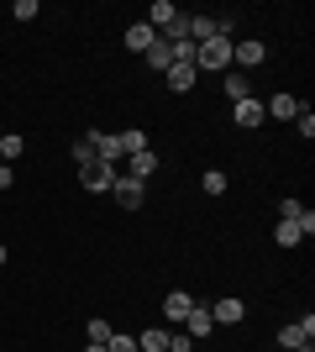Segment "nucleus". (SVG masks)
<instances>
[{"label": "nucleus", "mask_w": 315, "mask_h": 352, "mask_svg": "<svg viewBox=\"0 0 315 352\" xmlns=\"http://www.w3.org/2000/svg\"><path fill=\"white\" fill-rule=\"evenodd\" d=\"M242 316H247V305H242L237 294H226V300H215V305H210V321H215V326H237Z\"/></svg>", "instance_id": "obj_9"}, {"label": "nucleus", "mask_w": 315, "mask_h": 352, "mask_svg": "<svg viewBox=\"0 0 315 352\" xmlns=\"http://www.w3.org/2000/svg\"><path fill=\"white\" fill-rule=\"evenodd\" d=\"M200 190H205V195H226V174H221V168H210V174L200 179Z\"/></svg>", "instance_id": "obj_22"}, {"label": "nucleus", "mask_w": 315, "mask_h": 352, "mask_svg": "<svg viewBox=\"0 0 315 352\" xmlns=\"http://www.w3.org/2000/svg\"><path fill=\"white\" fill-rule=\"evenodd\" d=\"M137 347L142 352H168V326H148V331L137 337Z\"/></svg>", "instance_id": "obj_17"}, {"label": "nucleus", "mask_w": 315, "mask_h": 352, "mask_svg": "<svg viewBox=\"0 0 315 352\" xmlns=\"http://www.w3.org/2000/svg\"><path fill=\"white\" fill-rule=\"evenodd\" d=\"M268 63V43H257V37H242V43H231V69L247 74V69H263Z\"/></svg>", "instance_id": "obj_3"}, {"label": "nucleus", "mask_w": 315, "mask_h": 352, "mask_svg": "<svg viewBox=\"0 0 315 352\" xmlns=\"http://www.w3.org/2000/svg\"><path fill=\"white\" fill-rule=\"evenodd\" d=\"M231 121H237L242 132L263 126V121H268V116H263V100H253V95H247V100H237V105H231Z\"/></svg>", "instance_id": "obj_6"}, {"label": "nucleus", "mask_w": 315, "mask_h": 352, "mask_svg": "<svg viewBox=\"0 0 315 352\" xmlns=\"http://www.w3.org/2000/svg\"><path fill=\"white\" fill-rule=\"evenodd\" d=\"M84 352H105V347H95V342H90V347H84Z\"/></svg>", "instance_id": "obj_30"}, {"label": "nucleus", "mask_w": 315, "mask_h": 352, "mask_svg": "<svg viewBox=\"0 0 315 352\" xmlns=\"http://www.w3.org/2000/svg\"><path fill=\"white\" fill-rule=\"evenodd\" d=\"M116 179H121V168H116V163H100V158L79 168V184H84L90 195H110V190H116Z\"/></svg>", "instance_id": "obj_2"}, {"label": "nucleus", "mask_w": 315, "mask_h": 352, "mask_svg": "<svg viewBox=\"0 0 315 352\" xmlns=\"http://www.w3.org/2000/svg\"><path fill=\"white\" fill-rule=\"evenodd\" d=\"M221 89L231 95V100H247V95H253V89H247V74H237V69L221 74Z\"/></svg>", "instance_id": "obj_19"}, {"label": "nucleus", "mask_w": 315, "mask_h": 352, "mask_svg": "<svg viewBox=\"0 0 315 352\" xmlns=\"http://www.w3.org/2000/svg\"><path fill=\"white\" fill-rule=\"evenodd\" d=\"M11 16H16V21H37V0H16Z\"/></svg>", "instance_id": "obj_26"}, {"label": "nucleus", "mask_w": 315, "mask_h": 352, "mask_svg": "<svg viewBox=\"0 0 315 352\" xmlns=\"http://www.w3.org/2000/svg\"><path fill=\"white\" fill-rule=\"evenodd\" d=\"M142 63H148V69H158V74H168V69H174V47H168L163 37H158V43H152L148 53H142Z\"/></svg>", "instance_id": "obj_14"}, {"label": "nucleus", "mask_w": 315, "mask_h": 352, "mask_svg": "<svg viewBox=\"0 0 315 352\" xmlns=\"http://www.w3.org/2000/svg\"><path fill=\"white\" fill-rule=\"evenodd\" d=\"M0 263H5V242H0Z\"/></svg>", "instance_id": "obj_31"}, {"label": "nucleus", "mask_w": 315, "mask_h": 352, "mask_svg": "<svg viewBox=\"0 0 315 352\" xmlns=\"http://www.w3.org/2000/svg\"><path fill=\"white\" fill-rule=\"evenodd\" d=\"M163 79H168V89H174V95H189L200 74H195V63H174V69H168Z\"/></svg>", "instance_id": "obj_12"}, {"label": "nucleus", "mask_w": 315, "mask_h": 352, "mask_svg": "<svg viewBox=\"0 0 315 352\" xmlns=\"http://www.w3.org/2000/svg\"><path fill=\"white\" fill-rule=\"evenodd\" d=\"M179 326H184V337H189V342H200V337H210V331H215V321H210V310H205V305H195Z\"/></svg>", "instance_id": "obj_11"}, {"label": "nucleus", "mask_w": 315, "mask_h": 352, "mask_svg": "<svg viewBox=\"0 0 315 352\" xmlns=\"http://www.w3.org/2000/svg\"><path fill=\"white\" fill-rule=\"evenodd\" d=\"M263 116H273V121H294V116H300V100H294L289 89H279V95H268Z\"/></svg>", "instance_id": "obj_8"}, {"label": "nucleus", "mask_w": 315, "mask_h": 352, "mask_svg": "<svg viewBox=\"0 0 315 352\" xmlns=\"http://www.w3.org/2000/svg\"><path fill=\"white\" fill-rule=\"evenodd\" d=\"M168 352H195V342H189L179 326H174V331H168Z\"/></svg>", "instance_id": "obj_27"}, {"label": "nucleus", "mask_w": 315, "mask_h": 352, "mask_svg": "<svg viewBox=\"0 0 315 352\" xmlns=\"http://www.w3.org/2000/svg\"><path fill=\"white\" fill-rule=\"evenodd\" d=\"M273 242H279V248H300V242H305L300 221H279V226H273Z\"/></svg>", "instance_id": "obj_18"}, {"label": "nucleus", "mask_w": 315, "mask_h": 352, "mask_svg": "<svg viewBox=\"0 0 315 352\" xmlns=\"http://www.w3.org/2000/svg\"><path fill=\"white\" fill-rule=\"evenodd\" d=\"M300 216H305V206L294 200V195H289V200H279V221H300Z\"/></svg>", "instance_id": "obj_25"}, {"label": "nucleus", "mask_w": 315, "mask_h": 352, "mask_svg": "<svg viewBox=\"0 0 315 352\" xmlns=\"http://www.w3.org/2000/svg\"><path fill=\"white\" fill-rule=\"evenodd\" d=\"M310 342H315V316H305V321H294V326L279 331V347L284 352H300V347H310Z\"/></svg>", "instance_id": "obj_4"}, {"label": "nucleus", "mask_w": 315, "mask_h": 352, "mask_svg": "<svg viewBox=\"0 0 315 352\" xmlns=\"http://www.w3.org/2000/svg\"><path fill=\"white\" fill-rule=\"evenodd\" d=\"M189 310H195V294H189V289H174V294L163 300V321H168V326H179Z\"/></svg>", "instance_id": "obj_10"}, {"label": "nucleus", "mask_w": 315, "mask_h": 352, "mask_svg": "<svg viewBox=\"0 0 315 352\" xmlns=\"http://www.w3.org/2000/svg\"><path fill=\"white\" fill-rule=\"evenodd\" d=\"M152 174H158V153H152V147H142V153H132V158H126V179L148 184Z\"/></svg>", "instance_id": "obj_7"}, {"label": "nucleus", "mask_w": 315, "mask_h": 352, "mask_svg": "<svg viewBox=\"0 0 315 352\" xmlns=\"http://www.w3.org/2000/svg\"><path fill=\"white\" fill-rule=\"evenodd\" d=\"M16 184V174H11V163H0V190H11Z\"/></svg>", "instance_id": "obj_29"}, {"label": "nucleus", "mask_w": 315, "mask_h": 352, "mask_svg": "<svg viewBox=\"0 0 315 352\" xmlns=\"http://www.w3.org/2000/svg\"><path fill=\"white\" fill-rule=\"evenodd\" d=\"M231 69V37H210V43H195V74H226Z\"/></svg>", "instance_id": "obj_1"}, {"label": "nucleus", "mask_w": 315, "mask_h": 352, "mask_svg": "<svg viewBox=\"0 0 315 352\" xmlns=\"http://www.w3.org/2000/svg\"><path fill=\"white\" fill-rule=\"evenodd\" d=\"M105 352H137V337H126V331H110V342H105Z\"/></svg>", "instance_id": "obj_24"}, {"label": "nucleus", "mask_w": 315, "mask_h": 352, "mask_svg": "<svg viewBox=\"0 0 315 352\" xmlns=\"http://www.w3.org/2000/svg\"><path fill=\"white\" fill-rule=\"evenodd\" d=\"M84 331H90V342H95V347H105V342H110V321H100V316H95V321L84 326Z\"/></svg>", "instance_id": "obj_23"}, {"label": "nucleus", "mask_w": 315, "mask_h": 352, "mask_svg": "<svg viewBox=\"0 0 315 352\" xmlns=\"http://www.w3.org/2000/svg\"><path fill=\"white\" fill-rule=\"evenodd\" d=\"M21 147H27L21 137H16V132H5V137H0V163H16V158H21Z\"/></svg>", "instance_id": "obj_20"}, {"label": "nucleus", "mask_w": 315, "mask_h": 352, "mask_svg": "<svg viewBox=\"0 0 315 352\" xmlns=\"http://www.w3.org/2000/svg\"><path fill=\"white\" fill-rule=\"evenodd\" d=\"M74 163H79V168H84V163H95V137H90V132L74 142Z\"/></svg>", "instance_id": "obj_21"}, {"label": "nucleus", "mask_w": 315, "mask_h": 352, "mask_svg": "<svg viewBox=\"0 0 315 352\" xmlns=\"http://www.w3.org/2000/svg\"><path fill=\"white\" fill-rule=\"evenodd\" d=\"M294 126H300V137H305V142L315 137V116H310V111H300V116H294Z\"/></svg>", "instance_id": "obj_28"}, {"label": "nucleus", "mask_w": 315, "mask_h": 352, "mask_svg": "<svg viewBox=\"0 0 315 352\" xmlns=\"http://www.w3.org/2000/svg\"><path fill=\"white\" fill-rule=\"evenodd\" d=\"M152 43H158V32H152L148 21H132V27H126V47H132V53H148Z\"/></svg>", "instance_id": "obj_13"}, {"label": "nucleus", "mask_w": 315, "mask_h": 352, "mask_svg": "<svg viewBox=\"0 0 315 352\" xmlns=\"http://www.w3.org/2000/svg\"><path fill=\"white\" fill-rule=\"evenodd\" d=\"M174 16H179V6H174V0H152V11H148V27H152V32H163L168 21H174Z\"/></svg>", "instance_id": "obj_15"}, {"label": "nucleus", "mask_w": 315, "mask_h": 352, "mask_svg": "<svg viewBox=\"0 0 315 352\" xmlns=\"http://www.w3.org/2000/svg\"><path fill=\"white\" fill-rule=\"evenodd\" d=\"M116 142H121V153H126V158H132V153H142V147H152L142 126H126V132H116Z\"/></svg>", "instance_id": "obj_16"}, {"label": "nucleus", "mask_w": 315, "mask_h": 352, "mask_svg": "<svg viewBox=\"0 0 315 352\" xmlns=\"http://www.w3.org/2000/svg\"><path fill=\"white\" fill-rule=\"evenodd\" d=\"M110 195H116V206H121V210H142V200H148V184H137V179L121 174Z\"/></svg>", "instance_id": "obj_5"}]
</instances>
